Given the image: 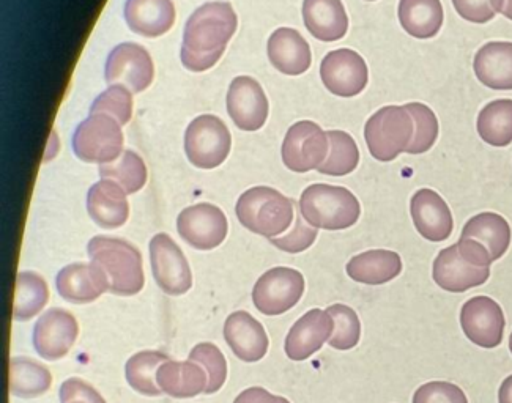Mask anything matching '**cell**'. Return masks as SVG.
Wrapping results in <instances>:
<instances>
[{
    "label": "cell",
    "instance_id": "6da1fadb",
    "mask_svg": "<svg viewBox=\"0 0 512 403\" xmlns=\"http://www.w3.org/2000/svg\"><path fill=\"white\" fill-rule=\"evenodd\" d=\"M237 26V13L227 2H208L197 8L183 32V67L194 73L215 67Z\"/></svg>",
    "mask_w": 512,
    "mask_h": 403
},
{
    "label": "cell",
    "instance_id": "7a4b0ae2",
    "mask_svg": "<svg viewBox=\"0 0 512 403\" xmlns=\"http://www.w3.org/2000/svg\"><path fill=\"white\" fill-rule=\"evenodd\" d=\"M492 262L489 251L481 243L461 238L456 245L440 251L434 260L432 276L442 290L464 293L489 281Z\"/></svg>",
    "mask_w": 512,
    "mask_h": 403
},
{
    "label": "cell",
    "instance_id": "3957f363",
    "mask_svg": "<svg viewBox=\"0 0 512 403\" xmlns=\"http://www.w3.org/2000/svg\"><path fill=\"white\" fill-rule=\"evenodd\" d=\"M92 263L109 279V292L119 296L138 295L144 289L142 256L138 249L122 238L95 237L87 246Z\"/></svg>",
    "mask_w": 512,
    "mask_h": 403
},
{
    "label": "cell",
    "instance_id": "277c9868",
    "mask_svg": "<svg viewBox=\"0 0 512 403\" xmlns=\"http://www.w3.org/2000/svg\"><path fill=\"white\" fill-rule=\"evenodd\" d=\"M238 221L246 229L262 237H281L295 222L294 200L268 186H256L238 199Z\"/></svg>",
    "mask_w": 512,
    "mask_h": 403
},
{
    "label": "cell",
    "instance_id": "5b68a950",
    "mask_svg": "<svg viewBox=\"0 0 512 403\" xmlns=\"http://www.w3.org/2000/svg\"><path fill=\"white\" fill-rule=\"evenodd\" d=\"M301 216L316 229L344 230L357 224L360 202L342 186L311 185L300 197Z\"/></svg>",
    "mask_w": 512,
    "mask_h": 403
},
{
    "label": "cell",
    "instance_id": "8992f818",
    "mask_svg": "<svg viewBox=\"0 0 512 403\" xmlns=\"http://www.w3.org/2000/svg\"><path fill=\"white\" fill-rule=\"evenodd\" d=\"M416 123L405 106H385L364 126L369 152L377 161L388 163L401 153H409L415 141Z\"/></svg>",
    "mask_w": 512,
    "mask_h": 403
},
{
    "label": "cell",
    "instance_id": "52a82bcc",
    "mask_svg": "<svg viewBox=\"0 0 512 403\" xmlns=\"http://www.w3.org/2000/svg\"><path fill=\"white\" fill-rule=\"evenodd\" d=\"M122 150V128L109 115H90L73 134V152L84 163H112L122 155Z\"/></svg>",
    "mask_w": 512,
    "mask_h": 403
},
{
    "label": "cell",
    "instance_id": "ba28073f",
    "mask_svg": "<svg viewBox=\"0 0 512 403\" xmlns=\"http://www.w3.org/2000/svg\"><path fill=\"white\" fill-rule=\"evenodd\" d=\"M231 131L215 115H201L188 126L185 152L190 163L199 169H215L231 153Z\"/></svg>",
    "mask_w": 512,
    "mask_h": 403
},
{
    "label": "cell",
    "instance_id": "9c48e42d",
    "mask_svg": "<svg viewBox=\"0 0 512 403\" xmlns=\"http://www.w3.org/2000/svg\"><path fill=\"white\" fill-rule=\"evenodd\" d=\"M305 293V278L294 268H271L254 285L253 301L264 315L286 314Z\"/></svg>",
    "mask_w": 512,
    "mask_h": 403
},
{
    "label": "cell",
    "instance_id": "30bf717a",
    "mask_svg": "<svg viewBox=\"0 0 512 403\" xmlns=\"http://www.w3.org/2000/svg\"><path fill=\"white\" fill-rule=\"evenodd\" d=\"M330 152L328 133L314 122H298L290 126L282 142V161L287 169L305 174L320 169Z\"/></svg>",
    "mask_w": 512,
    "mask_h": 403
},
{
    "label": "cell",
    "instance_id": "8fae6325",
    "mask_svg": "<svg viewBox=\"0 0 512 403\" xmlns=\"http://www.w3.org/2000/svg\"><path fill=\"white\" fill-rule=\"evenodd\" d=\"M155 78V67L149 51L136 43H122L112 49L104 67L109 87L120 86L131 93L149 89Z\"/></svg>",
    "mask_w": 512,
    "mask_h": 403
},
{
    "label": "cell",
    "instance_id": "7c38bea8",
    "mask_svg": "<svg viewBox=\"0 0 512 403\" xmlns=\"http://www.w3.org/2000/svg\"><path fill=\"white\" fill-rule=\"evenodd\" d=\"M150 262L156 284L167 295H185L193 287L190 263L167 233H158L150 241Z\"/></svg>",
    "mask_w": 512,
    "mask_h": 403
},
{
    "label": "cell",
    "instance_id": "4fadbf2b",
    "mask_svg": "<svg viewBox=\"0 0 512 403\" xmlns=\"http://www.w3.org/2000/svg\"><path fill=\"white\" fill-rule=\"evenodd\" d=\"M320 78L336 97H357L368 86V65L358 52L338 49L328 52L322 60Z\"/></svg>",
    "mask_w": 512,
    "mask_h": 403
},
{
    "label": "cell",
    "instance_id": "5bb4252c",
    "mask_svg": "<svg viewBox=\"0 0 512 403\" xmlns=\"http://www.w3.org/2000/svg\"><path fill=\"white\" fill-rule=\"evenodd\" d=\"M180 237L199 251H212L226 240V215L212 204H197L185 208L177 219Z\"/></svg>",
    "mask_w": 512,
    "mask_h": 403
},
{
    "label": "cell",
    "instance_id": "9a60e30c",
    "mask_svg": "<svg viewBox=\"0 0 512 403\" xmlns=\"http://www.w3.org/2000/svg\"><path fill=\"white\" fill-rule=\"evenodd\" d=\"M461 325L468 341L481 348H495L505 337V314L489 296H475L462 306Z\"/></svg>",
    "mask_w": 512,
    "mask_h": 403
},
{
    "label": "cell",
    "instance_id": "2e32d148",
    "mask_svg": "<svg viewBox=\"0 0 512 403\" xmlns=\"http://www.w3.org/2000/svg\"><path fill=\"white\" fill-rule=\"evenodd\" d=\"M79 326L75 315L65 309H49L38 318L34 328V347L46 361H57L68 355L78 339Z\"/></svg>",
    "mask_w": 512,
    "mask_h": 403
},
{
    "label": "cell",
    "instance_id": "e0dca14e",
    "mask_svg": "<svg viewBox=\"0 0 512 403\" xmlns=\"http://www.w3.org/2000/svg\"><path fill=\"white\" fill-rule=\"evenodd\" d=\"M226 103L227 112L240 130L257 131L267 122V95L256 79L235 78L227 92Z\"/></svg>",
    "mask_w": 512,
    "mask_h": 403
},
{
    "label": "cell",
    "instance_id": "ac0fdd59",
    "mask_svg": "<svg viewBox=\"0 0 512 403\" xmlns=\"http://www.w3.org/2000/svg\"><path fill=\"white\" fill-rule=\"evenodd\" d=\"M334 320L327 311L312 309L290 328L286 339V355L292 361H305L330 341Z\"/></svg>",
    "mask_w": 512,
    "mask_h": 403
},
{
    "label": "cell",
    "instance_id": "d6986e66",
    "mask_svg": "<svg viewBox=\"0 0 512 403\" xmlns=\"http://www.w3.org/2000/svg\"><path fill=\"white\" fill-rule=\"evenodd\" d=\"M57 290L68 303L89 304L109 292V279L95 263H73L57 274Z\"/></svg>",
    "mask_w": 512,
    "mask_h": 403
},
{
    "label": "cell",
    "instance_id": "ffe728a7",
    "mask_svg": "<svg viewBox=\"0 0 512 403\" xmlns=\"http://www.w3.org/2000/svg\"><path fill=\"white\" fill-rule=\"evenodd\" d=\"M413 222L421 237L432 243L448 240L454 230L448 204L432 189H420L410 202Z\"/></svg>",
    "mask_w": 512,
    "mask_h": 403
},
{
    "label": "cell",
    "instance_id": "44dd1931",
    "mask_svg": "<svg viewBox=\"0 0 512 403\" xmlns=\"http://www.w3.org/2000/svg\"><path fill=\"white\" fill-rule=\"evenodd\" d=\"M224 339L237 358L245 363H257L268 352V336L264 326L248 312L229 315L224 325Z\"/></svg>",
    "mask_w": 512,
    "mask_h": 403
},
{
    "label": "cell",
    "instance_id": "7402d4cb",
    "mask_svg": "<svg viewBox=\"0 0 512 403\" xmlns=\"http://www.w3.org/2000/svg\"><path fill=\"white\" fill-rule=\"evenodd\" d=\"M87 211L97 226L119 229L130 216V204L122 186L112 180H101L87 194Z\"/></svg>",
    "mask_w": 512,
    "mask_h": 403
},
{
    "label": "cell",
    "instance_id": "603a6c76",
    "mask_svg": "<svg viewBox=\"0 0 512 403\" xmlns=\"http://www.w3.org/2000/svg\"><path fill=\"white\" fill-rule=\"evenodd\" d=\"M267 51L271 65L287 76H298L311 67V48L295 29L281 27L273 32L268 40Z\"/></svg>",
    "mask_w": 512,
    "mask_h": 403
},
{
    "label": "cell",
    "instance_id": "cb8c5ba5",
    "mask_svg": "<svg viewBox=\"0 0 512 403\" xmlns=\"http://www.w3.org/2000/svg\"><path fill=\"white\" fill-rule=\"evenodd\" d=\"M123 15L131 32L156 38L174 26L175 5L172 0H127Z\"/></svg>",
    "mask_w": 512,
    "mask_h": 403
},
{
    "label": "cell",
    "instance_id": "d4e9b609",
    "mask_svg": "<svg viewBox=\"0 0 512 403\" xmlns=\"http://www.w3.org/2000/svg\"><path fill=\"white\" fill-rule=\"evenodd\" d=\"M161 391L175 399L199 396L208 388L207 370L194 361H166L156 372Z\"/></svg>",
    "mask_w": 512,
    "mask_h": 403
},
{
    "label": "cell",
    "instance_id": "484cf974",
    "mask_svg": "<svg viewBox=\"0 0 512 403\" xmlns=\"http://www.w3.org/2000/svg\"><path fill=\"white\" fill-rule=\"evenodd\" d=\"M303 19L309 34L331 43L346 37L349 18L341 0H305Z\"/></svg>",
    "mask_w": 512,
    "mask_h": 403
},
{
    "label": "cell",
    "instance_id": "4316f807",
    "mask_svg": "<svg viewBox=\"0 0 512 403\" xmlns=\"http://www.w3.org/2000/svg\"><path fill=\"white\" fill-rule=\"evenodd\" d=\"M476 78L492 90H512V43L492 41L475 57Z\"/></svg>",
    "mask_w": 512,
    "mask_h": 403
},
{
    "label": "cell",
    "instance_id": "83f0119b",
    "mask_svg": "<svg viewBox=\"0 0 512 403\" xmlns=\"http://www.w3.org/2000/svg\"><path fill=\"white\" fill-rule=\"evenodd\" d=\"M401 271V256L386 249L363 252L347 263V274L350 278L366 285L386 284L396 279Z\"/></svg>",
    "mask_w": 512,
    "mask_h": 403
},
{
    "label": "cell",
    "instance_id": "f1b7e54d",
    "mask_svg": "<svg viewBox=\"0 0 512 403\" xmlns=\"http://www.w3.org/2000/svg\"><path fill=\"white\" fill-rule=\"evenodd\" d=\"M461 238H470L481 243L495 262L508 252L511 245V227L503 216L487 211L473 216L465 224Z\"/></svg>",
    "mask_w": 512,
    "mask_h": 403
},
{
    "label": "cell",
    "instance_id": "f546056e",
    "mask_svg": "<svg viewBox=\"0 0 512 403\" xmlns=\"http://www.w3.org/2000/svg\"><path fill=\"white\" fill-rule=\"evenodd\" d=\"M399 21L407 34L427 40L442 30L443 7L440 0H401Z\"/></svg>",
    "mask_w": 512,
    "mask_h": 403
},
{
    "label": "cell",
    "instance_id": "4dcf8cb0",
    "mask_svg": "<svg viewBox=\"0 0 512 403\" xmlns=\"http://www.w3.org/2000/svg\"><path fill=\"white\" fill-rule=\"evenodd\" d=\"M49 300V289L45 279L32 271H21L16 278L15 307L13 318L19 322L32 320L45 309Z\"/></svg>",
    "mask_w": 512,
    "mask_h": 403
},
{
    "label": "cell",
    "instance_id": "1f68e13d",
    "mask_svg": "<svg viewBox=\"0 0 512 403\" xmlns=\"http://www.w3.org/2000/svg\"><path fill=\"white\" fill-rule=\"evenodd\" d=\"M52 385V375L45 366L29 358L10 361V392L23 399L43 396Z\"/></svg>",
    "mask_w": 512,
    "mask_h": 403
},
{
    "label": "cell",
    "instance_id": "d6a6232c",
    "mask_svg": "<svg viewBox=\"0 0 512 403\" xmlns=\"http://www.w3.org/2000/svg\"><path fill=\"white\" fill-rule=\"evenodd\" d=\"M479 137L494 147H506L512 142V100H497L479 112Z\"/></svg>",
    "mask_w": 512,
    "mask_h": 403
},
{
    "label": "cell",
    "instance_id": "836d02e7",
    "mask_svg": "<svg viewBox=\"0 0 512 403\" xmlns=\"http://www.w3.org/2000/svg\"><path fill=\"white\" fill-rule=\"evenodd\" d=\"M169 359L171 358L166 353L150 352V350L131 356L125 366L128 385L144 396H161L163 391L156 383V372L160 369L161 364L166 363Z\"/></svg>",
    "mask_w": 512,
    "mask_h": 403
},
{
    "label": "cell",
    "instance_id": "e575fe53",
    "mask_svg": "<svg viewBox=\"0 0 512 403\" xmlns=\"http://www.w3.org/2000/svg\"><path fill=\"white\" fill-rule=\"evenodd\" d=\"M100 177L103 180H112L125 189V193L134 194L141 191L147 183V167L144 159L133 150L123 152L116 161L101 164Z\"/></svg>",
    "mask_w": 512,
    "mask_h": 403
},
{
    "label": "cell",
    "instance_id": "d590c367",
    "mask_svg": "<svg viewBox=\"0 0 512 403\" xmlns=\"http://www.w3.org/2000/svg\"><path fill=\"white\" fill-rule=\"evenodd\" d=\"M328 141H330V152L325 163L320 166V174L333 175V177L352 174L360 163L357 142L344 131H330Z\"/></svg>",
    "mask_w": 512,
    "mask_h": 403
},
{
    "label": "cell",
    "instance_id": "8d00e7d4",
    "mask_svg": "<svg viewBox=\"0 0 512 403\" xmlns=\"http://www.w3.org/2000/svg\"><path fill=\"white\" fill-rule=\"evenodd\" d=\"M333 317L334 331L328 345L336 350H352L357 347L361 337V323L357 312L346 304H334L327 309Z\"/></svg>",
    "mask_w": 512,
    "mask_h": 403
},
{
    "label": "cell",
    "instance_id": "74e56055",
    "mask_svg": "<svg viewBox=\"0 0 512 403\" xmlns=\"http://www.w3.org/2000/svg\"><path fill=\"white\" fill-rule=\"evenodd\" d=\"M190 361L201 364L207 370L208 388L205 394H215L223 388L227 378V363L223 353L216 345L208 344V342L196 345L191 350Z\"/></svg>",
    "mask_w": 512,
    "mask_h": 403
},
{
    "label": "cell",
    "instance_id": "f35d334b",
    "mask_svg": "<svg viewBox=\"0 0 512 403\" xmlns=\"http://www.w3.org/2000/svg\"><path fill=\"white\" fill-rule=\"evenodd\" d=\"M90 112L109 115L117 120L120 126L127 125L133 117V95L125 87H109L97 100L93 101Z\"/></svg>",
    "mask_w": 512,
    "mask_h": 403
},
{
    "label": "cell",
    "instance_id": "ab89813d",
    "mask_svg": "<svg viewBox=\"0 0 512 403\" xmlns=\"http://www.w3.org/2000/svg\"><path fill=\"white\" fill-rule=\"evenodd\" d=\"M407 108L412 112L416 123L415 141L410 147V155H421L434 147L438 137V120L431 108L423 103H409Z\"/></svg>",
    "mask_w": 512,
    "mask_h": 403
},
{
    "label": "cell",
    "instance_id": "60d3db41",
    "mask_svg": "<svg viewBox=\"0 0 512 403\" xmlns=\"http://www.w3.org/2000/svg\"><path fill=\"white\" fill-rule=\"evenodd\" d=\"M303 219L305 218L301 216V213H298L292 232L282 235V237L271 238V245L281 251L289 252V254H298V252L311 248L319 232L316 227L309 226L308 222Z\"/></svg>",
    "mask_w": 512,
    "mask_h": 403
},
{
    "label": "cell",
    "instance_id": "b9f144b4",
    "mask_svg": "<svg viewBox=\"0 0 512 403\" xmlns=\"http://www.w3.org/2000/svg\"><path fill=\"white\" fill-rule=\"evenodd\" d=\"M413 403H468L465 392L449 381H429L413 394Z\"/></svg>",
    "mask_w": 512,
    "mask_h": 403
},
{
    "label": "cell",
    "instance_id": "7bdbcfd3",
    "mask_svg": "<svg viewBox=\"0 0 512 403\" xmlns=\"http://www.w3.org/2000/svg\"><path fill=\"white\" fill-rule=\"evenodd\" d=\"M60 402L62 403H106L98 394L97 389L81 378H70L60 386Z\"/></svg>",
    "mask_w": 512,
    "mask_h": 403
},
{
    "label": "cell",
    "instance_id": "ee69618b",
    "mask_svg": "<svg viewBox=\"0 0 512 403\" xmlns=\"http://www.w3.org/2000/svg\"><path fill=\"white\" fill-rule=\"evenodd\" d=\"M453 5L456 12L470 23L486 24L497 15L490 0H453Z\"/></svg>",
    "mask_w": 512,
    "mask_h": 403
},
{
    "label": "cell",
    "instance_id": "f6af8a7d",
    "mask_svg": "<svg viewBox=\"0 0 512 403\" xmlns=\"http://www.w3.org/2000/svg\"><path fill=\"white\" fill-rule=\"evenodd\" d=\"M234 403H290L284 397L273 396L264 388H249L235 399Z\"/></svg>",
    "mask_w": 512,
    "mask_h": 403
},
{
    "label": "cell",
    "instance_id": "bcb514c9",
    "mask_svg": "<svg viewBox=\"0 0 512 403\" xmlns=\"http://www.w3.org/2000/svg\"><path fill=\"white\" fill-rule=\"evenodd\" d=\"M498 402L500 403H512V375L505 378V381L501 383L500 391H498Z\"/></svg>",
    "mask_w": 512,
    "mask_h": 403
},
{
    "label": "cell",
    "instance_id": "7dc6e473",
    "mask_svg": "<svg viewBox=\"0 0 512 403\" xmlns=\"http://www.w3.org/2000/svg\"><path fill=\"white\" fill-rule=\"evenodd\" d=\"M495 13L505 16L512 21V0H490Z\"/></svg>",
    "mask_w": 512,
    "mask_h": 403
},
{
    "label": "cell",
    "instance_id": "c3c4849f",
    "mask_svg": "<svg viewBox=\"0 0 512 403\" xmlns=\"http://www.w3.org/2000/svg\"><path fill=\"white\" fill-rule=\"evenodd\" d=\"M509 350H511L512 353V333L511 336H509Z\"/></svg>",
    "mask_w": 512,
    "mask_h": 403
},
{
    "label": "cell",
    "instance_id": "681fc988",
    "mask_svg": "<svg viewBox=\"0 0 512 403\" xmlns=\"http://www.w3.org/2000/svg\"><path fill=\"white\" fill-rule=\"evenodd\" d=\"M369 2H372V0H369Z\"/></svg>",
    "mask_w": 512,
    "mask_h": 403
},
{
    "label": "cell",
    "instance_id": "f907efd6",
    "mask_svg": "<svg viewBox=\"0 0 512 403\" xmlns=\"http://www.w3.org/2000/svg\"><path fill=\"white\" fill-rule=\"evenodd\" d=\"M75 403H79V402H75Z\"/></svg>",
    "mask_w": 512,
    "mask_h": 403
}]
</instances>
